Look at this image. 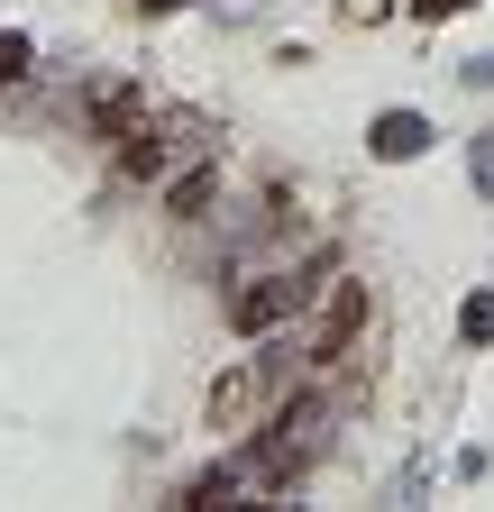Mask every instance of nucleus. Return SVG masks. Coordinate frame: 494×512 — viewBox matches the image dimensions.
I'll return each mask as SVG.
<instances>
[{
	"mask_svg": "<svg viewBox=\"0 0 494 512\" xmlns=\"http://www.w3.org/2000/svg\"><path fill=\"white\" fill-rule=\"evenodd\" d=\"M202 138H211V119H193V110L129 119V128H119V174L156 183V174H174V156H202Z\"/></svg>",
	"mask_w": 494,
	"mask_h": 512,
	"instance_id": "f257e3e1",
	"label": "nucleus"
},
{
	"mask_svg": "<svg viewBox=\"0 0 494 512\" xmlns=\"http://www.w3.org/2000/svg\"><path fill=\"white\" fill-rule=\"evenodd\" d=\"M266 394H275V366L266 357H229L220 384H211V430H247L266 412Z\"/></svg>",
	"mask_w": 494,
	"mask_h": 512,
	"instance_id": "f03ea898",
	"label": "nucleus"
},
{
	"mask_svg": "<svg viewBox=\"0 0 494 512\" xmlns=\"http://www.w3.org/2000/svg\"><path fill=\"white\" fill-rule=\"evenodd\" d=\"M357 330H366V284H330V302L312 311V330H302V357H312V366H339Z\"/></svg>",
	"mask_w": 494,
	"mask_h": 512,
	"instance_id": "7ed1b4c3",
	"label": "nucleus"
},
{
	"mask_svg": "<svg viewBox=\"0 0 494 512\" xmlns=\"http://www.w3.org/2000/svg\"><path fill=\"white\" fill-rule=\"evenodd\" d=\"M293 302H302V284H293V275H257V284L229 302V330L266 339V330H284V320H293Z\"/></svg>",
	"mask_w": 494,
	"mask_h": 512,
	"instance_id": "20e7f679",
	"label": "nucleus"
},
{
	"mask_svg": "<svg viewBox=\"0 0 494 512\" xmlns=\"http://www.w3.org/2000/svg\"><path fill=\"white\" fill-rule=\"evenodd\" d=\"M366 147H376L385 165H403V156H421V147H430V119H421V110H385L376 128H366Z\"/></svg>",
	"mask_w": 494,
	"mask_h": 512,
	"instance_id": "39448f33",
	"label": "nucleus"
},
{
	"mask_svg": "<svg viewBox=\"0 0 494 512\" xmlns=\"http://www.w3.org/2000/svg\"><path fill=\"white\" fill-rule=\"evenodd\" d=\"M247 476H257V467H238V458H220L211 476H193V485H183V503H193V512H220V503H229V494H238Z\"/></svg>",
	"mask_w": 494,
	"mask_h": 512,
	"instance_id": "423d86ee",
	"label": "nucleus"
},
{
	"mask_svg": "<svg viewBox=\"0 0 494 512\" xmlns=\"http://www.w3.org/2000/svg\"><path fill=\"white\" fill-rule=\"evenodd\" d=\"M165 202H174V220H202V211L220 202V165H193V174H174V192H165Z\"/></svg>",
	"mask_w": 494,
	"mask_h": 512,
	"instance_id": "0eeeda50",
	"label": "nucleus"
},
{
	"mask_svg": "<svg viewBox=\"0 0 494 512\" xmlns=\"http://www.w3.org/2000/svg\"><path fill=\"white\" fill-rule=\"evenodd\" d=\"M129 119H138V83H101L92 92V128H101V138H119Z\"/></svg>",
	"mask_w": 494,
	"mask_h": 512,
	"instance_id": "6e6552de",
	"label": "nucleus"
},
{
	"mask_svg": "<svg viewBox=\"0 0 494 512\" xmlns=\"http://www.w3.org/2000/svg\"><path fill=\"white\" fill-rule=\"evenodd\" d=\"M458 339H467V348H494V284H485V293H467V311H458Z\"/></svg>",
	"mask_w": 494,
	"mask_h": 512,
	"instance_id": "1a4fd4ad",
	"label": "nucleus"
},
{
	"mask_svg": "<svg viewBox=\"0 0 494 512\" xmlns=\"http://www.w3.org/2000/svg\"><path fill=\"white\" fill-rule=\"evenodd\" d=\"M19 74H28V37L0 28V83H19Z\"/></svg>",
	"mask_w": 494,
	"mask_h": 512,
	"instance_id": "9d476101",
	"label": "nucleus"
},
{
	"mask_svg": "<svg viewBox=\"0 0 494 512\" xmlns=\"http://www.w3.org/2000/svg\"><path fill=\"white\" fill-rule=\"evenodd\" d=\"M476 192H485V202H494V128H485V138H476Z\"/></svg>",
	"mask_w": 494,
	"mask_h": 512,
	"instance_id": "9b49d317",
	"label": "nucleus"
},
{
	"mask_svg": "<svg viewBox=\"0 0 494 512\" xmlns=\"http://www.w3.org/2000/svg\"><path fill=\"white\" fill-rule=\"evenodd\" d=\"M138 10H156V19H165V10H183V0H138Z\"/></svg>",
	"mask_w": 494,
	"mask_h": 512,
	"instance_id": "f8f14e48",
	"label": "nucleus"
}]
</instances>
